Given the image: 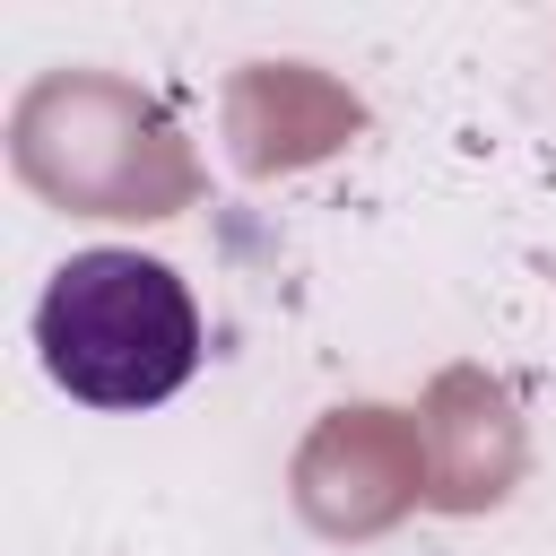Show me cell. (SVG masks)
Returning <instances> with one entry per match:
<instances>
[{"mask_svg":"<svg viewBox=\"0 0 556 556\" xmlns=\"http://www.w3.org/2000/svg\"><path fill=\"white\" fill-rule=\"evenodd\" d=\"M35 356L78 408H165L200 374V304L191 287L130 243L70 252L35 295Z\"/></svg>","mask_w":556,"mask_h":556,"instance_id":"cell-1","label":"cell"}]
</instances>
